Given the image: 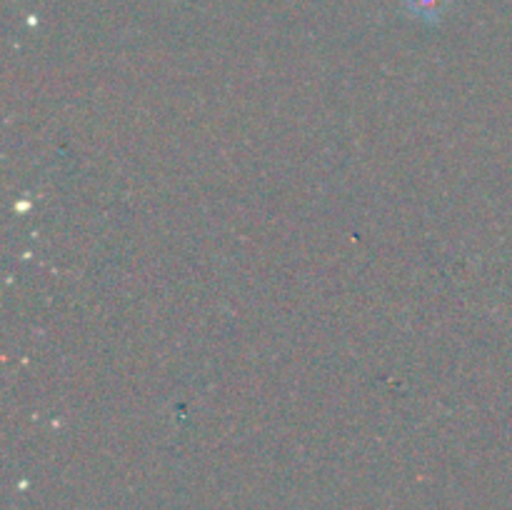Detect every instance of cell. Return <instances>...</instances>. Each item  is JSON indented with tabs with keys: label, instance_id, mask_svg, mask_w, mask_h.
<instances>
[{
	"label": "cell",
	"instance_id": "cell-1",
	"mask_svg": "<svg viewBox=\"0 0 512 510\" xmlns=\"http://www.w3.org/2000/svg\"><path fill=\"white\" fill-rule=\"evenodd\" d=\"M405 8L425 23H438L448 8V0H405Z\"/></svg>",
	"mask_w": 512,
	"mask_h": 510
}]
</instances>
